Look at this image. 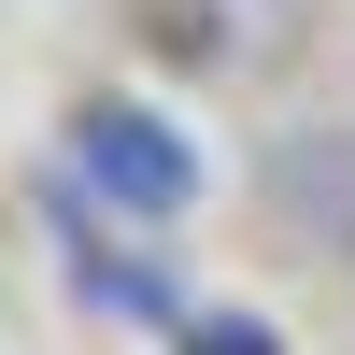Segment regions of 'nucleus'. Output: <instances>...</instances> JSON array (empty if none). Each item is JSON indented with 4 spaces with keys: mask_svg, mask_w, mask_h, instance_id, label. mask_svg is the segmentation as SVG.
Instances as JSON below:
<instances>
[{
    "mask_svg": "<svg viewBox=\"0 0 355 355\" xmlns=\"http://www.w3.org/2000/svg\"><path fill=\"white\" fill-rule=\"evenodd\" d=\"M71 185L100 199V214H128V227H185L199 185H214V157H199L157 100H85L71 114Z\"/></svg>",
    "mask_w": 355,
    "mask_h": 355,
    "instance_id": "obj_1",
    "label": "nucleus"
},
{
    "mask_svg": "<svg viewBox=\"0 0 355 355\" xmlns=\"http://www.w3.org/2000/svg\"><path fill=\"white\" fill-rule=\"evenodd\" d=\"M57 227H71V299H85V313H114V327H185V284H171V256L114 242L85 199H57Z\"/></svg>",
    "mask_w": 355,
    "mask_h": 355,
    "instance_id": "obj_2",
    "label": "nucleus"
},
{
    "mask_svg": "<svg viewBox=\"0 0 355 355\" xmlns=\"http://www.w3.org/2000/svg\"><path fill=\"white\" fill-rule=\"evenodd\" d=\"M256 185H270V214L299 227V242H327V256H355V142H341V128H284Z\"/></svg>",
    "mask_w": 355,
    "mask_h": 355,
    "instance_id": "obj_3",
    "label": "nucleus"
},
{
    "mask_svg": "<svg viewBox=\"0 0 355 355\" xmlns=\"http://www.w3.org/2000/svg\"><path fill=\"white\" fill-rule=\"evenodd\" d=\"M185 355H284L270 313H185Z\"/></svg>",
    "mask_w": 355,
    "mask_h": 355,
    "instance_id": "obj_4",
    "label": "nucleus"
}]
</instances>
